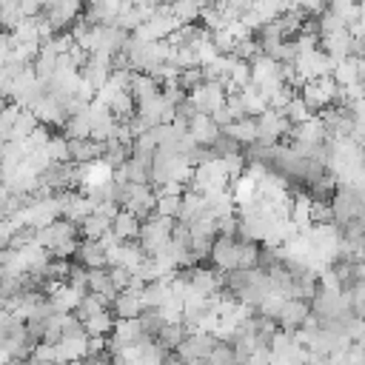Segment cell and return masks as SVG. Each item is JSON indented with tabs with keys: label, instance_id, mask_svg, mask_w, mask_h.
<instances>
[{
	"label": "cell",
	"instance_id": "obj_11",
	"mask_svg": "<svg viewBox=\"0 0 365 365\" xmlns=\"http://www.w3.org/2000/svg\"><path fill=\"white\" fill-rule=\"evenodd\" d=\"M168 11H171L180 23H191V20H197L200 6H197V0H171V3H168Z\"/></svg>",
	"mask_w": 365,
	"mask_h": 365
},
{
	"label": "cell",
	"instance_id": "obj_12",
	"mask_svg": "<svg viewBox=\"0 0 365 365\" xmlns=\"http://www.w3.org/2000/svg\"><path fill=\"white\" fill-rule=\"evenodd\" d=\"M154 214H160V217H174V220H177V214H180V197H174V194H160V197H154Z\"/></svg>",
	"mask_w": 365,
	"mask_h": 365
},
{
	"label": "cell",
	"instance_id": "obj_13",
	"mask_svg": "<svg viewBox=\"0 0 365 365\" xmlns=\"http://www.w3.org/2000/svg\"><path fill=\"white\" fill-rule=\"evenodd\" d=\"M208 37H211V43H214V48H217L220 54H228V51H234V43H237V40H234V37H231L225 29H214Z\"/></svg>",
	"mask_w": 365,
	"mask_h": 365
},
{
	"label": "cell",
	"instance_id": "obj_7",
	"mask_svg": "<svg viewBox=\"0 0 365 365\" xmlns=\"http://www.w3.org/2000/svg\"><path fill=\"white\" fill-rule=\"evenodd\" d=\"M77 254H80V262L86 268H106V254L94 240H83L77 245Z\"/></svg>",
	"mask_w": 365,
	"mask_h": 365
},
{
	"label": "cell",
	"instance_id": "obj_6",
	"mask_svg": "<svg viewBox=\"0 0 365 365\" xmlns=\"http://www.w3.org/2000/svg\"><path fill=\"white\" fill-rule=\"evenodd\" d=\"M83 322V331L88 334V336H94V334H100V336H106V334H111V325H114V317L106 311V308H100V311H94V314H88V317H83L80 319Z\"/></svg>",
	"mask_w": 365,
	"mask_h": 365
},
{
	"label": "cell",
	"instance_id": "obj_8",
	"mask_svg": "<svg viewBox=\"0 0 365 365\" xmlns=\"http://www.w3.org/2000/svg\"><path fill=\"white\" fill-rule=\"evenodd\" d=\"M37 123H40V120L34 117V111L23 106V108L17 111V117H14V123H11V131H9V140H23V137H26V134H29V131H31V128L37 125Z\"/></svg>",
	"mask_w": 365,
	"mask_h": 365
},
{
	"label": "cell",
	"instance_id": "obj_3",
	"mask_svg": "<svg viewBox=\"0 0 365 365\" xmlns=\"http://www.w3.org/2000/svg\"><path fill=\"white\" fill-rule=\"evenodd\" d=\"M225 137H231L234 143H254L257 140V120L254 117H240V120H231L220 128Z\"/></svg>",
	"mask_w": 365,
	"mask_h": 365
},
{
	"label": "cell",
	"instance_id": "obj_4",
	"mask_svg": "<svg viewBox=\"0 0 365 365\" xmlns=\"http://www.w3.org/2000/svg\"><path fill=\"white\" fill-rule=\"evenodd\" d=\"M111 231H114L120 240H137V234H140V217H134L128 208H123V211L114 214Z\"/></svg>",
	"mask_w": 365,
	"mask_h": 365
},
{
	"label": "cell",
	"instance_id": "obj_14",
	"mask_svg": "<svg viewBox=\"0 0 365 365\" xmlns=\"http://www.w3.org/2000/svg\"><path fill=\"white\" fill-rule=\"evenodd\" d=\"M311 222H334V211L322 200H311Z\"/></svg>",
	"mask_w": 365,
	"mask_h": 365
},
{
	"label": "cell",
	"instance_id": "obj_9",
	"mask_svg": "<svg viewBox=\"0 0 365 365\" xmlns=\"http://www.w3.org/2000/svg\"><path fill=\"white\" fill-rule=\"evenodd\" d=\"M43 151H46V157L51 163H71V157H68V140L66 137H48L46 145H43Z\"/></svg>",
	"mask_w": 365,
	"mask_h": 365
},
{
	"label": "cell",
	"instance_id": "obj_10",
	"mask_svg": "<svg viewBox=\"0 0 365 365\" xmlns=\"http://www.w3.org/2000/svg\"><path fill=\"white\" fill-rule=\"evenodd\" d=\"M282 114L288 117V123L294 125V123H302V120H308L314 111L305 106V100L302 97H297V94H291V100L285 103V108H282Z\"/></svg>",
	"mask_w": 365,
	"mask_h": 365
},
{
	"label": "cell",
	"instance_id": "obj_5",
	"mask_svg": "<svg viewBox=\"0 0 365 365\" xmlns=\"http://www.w3.org/2000/svg\"><path fill=\"white\" fill-rule=\"evenodd\" d=\"M188 282H191L197 291H202V294H214V291L222 288V277H220L217 271H205V268L188 271Z\"/></svg>",
	"mask_w": 365,
	"mask_h": 365
},
{
	"label": "cell",
	"instance_id": "obj_1",
	"mask_svg": "<svg viewBox=\"0 0 365 365\" xmlns=\"http://www.w3.org/2000/svg\"><path fill=\"white\" fill-rule=\"evenodd\" d=\"M185 131L191 134V140H194L197 145H205V148H211L214 140L222 134L220 125L211 120L208 111H194V114L188 117V123H185Z\"/></svg>",
	"mask_w": 365,
	"mask_h": 365
},
{
	"label": "cell",
	"instance_id": "obj_2",
	"mask_svg": "<svg viewBox=\"0 0 365 365\" xmlns=\"http://www.w3.org/2000/svg\"><path fill=\"white\" fill-rule=\"evenodd\" d=\"M288 131L294 134V143H302V145H322L328 137L322 117H314V114L302 123H294V128H288Z\"/></svg>",
	"mask_w": 365,
	"mask_h": 365
}]
</instances>
